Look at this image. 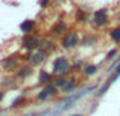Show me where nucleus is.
Listing matches in <instances>:
<instances>
[{
    "label": "nucleus",
    "instance_id": "obj_1",
    "mask_svg": "<svg viewBox=\"0 0 120 116\" xmlns=\"http://www.w3.org/2000/svg\"><path fill=\"white\" fill-rule=\"evenodd\" d=\"M70 61H68L65 57H58L53 61V73L56 75H65L68 70H70Z\"/></svg>",
    "mask_w": 120,
    "mask_h": 116
},
{
    "label": "nucleus",
    "instance_id": "obj_2",
    "mask_svg": "<svg viewBox=\"0 0 120 116\" xmlns=\"http://www.w3.org/2000/svg\"><path fill=\"white\" fill-rule=\"evenodd\" d=\"M40 43L41 41L37 35H24L21 46L27 51H37V49H40Z\"/></svg>",
    "mask_w": 120,
    "mask_h": 116
},
{
    "label": "nucleus",
    "instance_id": "obj_3",
    "mask_svg": "<svg viewBox=\"0 0 120 116\" xmlns=\"http://www.w3.org/2000/svg\"><path fill=\"white\" fill-rule=\"evenodd\" d=\"M46 55H47V54H46L44 51H41V49H37L35 52H32L30 55H27V57L24 58V60H26V61L29 63L30 66H37V64H40V63H43V61H44Z\"/></svg>",
    "mask_w": 120,
    "mask_h": 116
},
{
    "label": "nucleus",
    "instance_id": "obj_4",
    "mask_svg": "<svg viewBox=\"0 0 120 116\" xmlns=\"http://www.w3.org/2000/svg\"><path fill=\"white\" fill-rule=\"evenodd\" d=\"M78 41H79L78 34L70 32V34H65V35H64L61 44H62V48H64V49H70V48H75V46L78 44Z\"/></svg>",
    "mask_w": 120,
    "mask_h": 116
},
{
    "label": "nucleus",
    "instance_id": "obj_5",
    "mask_svg": "<svg viewBox=\"0 0 120 116\" xmlns=\"http://www.w3.org/2000/svg\"><path fill=\"white\" fill-rule=\"evenodd\" d=\"M55 93H56V87L53 86L52 83H50V84H46V87H44L38 95H37V99H38V101H44V99H47L49 96L55 95Z\"/></svg>",
    "mask_w": 120,
    "mask_h": 116
},
{
    "label": "nucleus",
    "instance_id": "obj_6",
    "mask_svg": "<svg viewBox=\"0 0 120 116\" xmlns=\"http://www.w3.org/2000/svg\"><path fill=\"white\" fill-rule=\"evenodd\" d=\"M93 23L96 26H103L106 23V9H99L93 15Z\"/></svg>",
    "mask_w": 120,
    "mask_h": 116
},
{
    "label": "nucleus",
    "instance_id": "obj_7",
    "mask_svg": "<svg viewBox=\"0 0 120 116\" xmlns=\"http://www.w3.org/2000/svg\"><path fill=\"white\" fill-rule=\"evenodd\" d=\"M17 63H18L17 57H8V58L2 60L0 66H2L5 70H11V69H15V67H17Z\"/></svg>",
    "mask_w": 120,
    "mask_h": 116
},
{
    "label": "nucleus",
    "instance_id": "obj_8",
    "mask_svg": "<svg viewBox=\"0 0 120 116\" xmlns=\"http://www.w3.org/2000/svg\"><path fill=\"white\" fill-rule=\"evenodd\" d=\"M116 80H119V76H117V75H112V76L111 78H109V80L108 81H106V83L105 84H103V86L102 87H100V90H99V92H97V98H100V96H103V95H105V92H106V90H108L109 89V86H111V84L112 83H114V81Z\"/></svg>",
    "mask_w": 120,
    "mask_h": 116
},
{
    "label": "nucleus",
    "instance_id": "obj_9",
    "mask_svg": "<svg viewBox=\"0 0 120 116\" xmlns=\"http://www.w3.org/2000/svg\"><path fill=\"white\" fill-rule=\"evenodd\" d=\"M30 73H32V67H30V66H23V67H20L17 70V78L24 80V78H27Z\"/></svg>",
    "mask_w": 120,
    "mask_h": 116
},
{
    "label": "nucleus",
    "instance_id": "obj_10",
    "mask_svg": "<svg viewBox=\"0 0 120 116\" xmlns=\"http://www.w3.org/2000/svg\"><path fill=\"white\" fill-rule=\"evenodd\" d=\"M67 83H68V81L65 80V76H64V75H58V76H56L55 80L52 81V84L56 87V89H64Z\"/></svg>",
    "mask_w": 120,
    "mask_h": 116
},
{
    "label": "nucleus",
    "instance_id": "obj_11",
    "mask_svg": "<svg viewBox=\"0 0 120 116\" xmlns=\"http://www.w3.org/2000/svg\"><path fill=\"white\" fill-rule=\"evenodd\" d=\"M34 26H35V21L34 20H26V21H23V23L20 24V29H21V32L29 34L30 31L34 29Z\"/></svg>",
    "mask_w": 120,
    "mask_h": 116
},
{
    "label": "nucleus",
    "instance_id": "obj_12",
    "mask_svg": "<svg viewBox=\"0 0 120 116\" xmlns=\"http://www.w3.org/2000/svg\"><path fill=\"white\" fill-rule=\"evenodd\" d=\"M38 81L41 84H50L52 83V76L47 73L46 70H40V76H38Z\"/></svg>",
    "mask_w": 120,
    "mask_h": 116
},
{
    "label": "nucleus",
    "instance_id": "obj_13",
    "mask_svg": "<svg viewBox=\"0 0 120 116\" xmlns=\"http://www.w3.org/2000/svg\"><path fill=\"white\" fill-rule=\"evenodd\" d=\"M96 72H97V66H94V64H90V66H87V67L84 69L85 76H91V75H94Z\"/></svg>",
    "mask_w": 120,
    "mask_h": 116
},
{
    "label": "nucleus",
    "instance_id": "obj_14",
    "mask_svg": "<svg viewBox=\"0 0 120 116\" xmlns=\"http://www.w3.org/2000/svg\"><path fill=\"white\" fill-rule=\"evenodd\" d=\"M76 87H78V83H76V81H68L62 90H64V92H67V93H70V92H73Z\"/></svg>",
    "mask_w": 120,
    "mask_h": 116
},
{
    "label": "nucleus",
    "instance_id": "obj_15",
    "mask_svg": "<svg viewBox=\"0 0 120 116\" xmlns=\"http://www.w3.org/2000/svg\"><path fill=\"white\" fill-rule=\"evenodd\" d=\"M62 31H65V23H64V21H59V23H56L55 26H53L52 32H53V34H56V32H58V34H61Z\"/></svg>",
    "mask_w": 120,
    "mask_h": 116
},
{
    "label": "nucleus",
    "instance_id": "obj_16",
    "mask_svg": "<svg viewBox=\"0 0 120 116\" xmlns=\"http://www.w3.org/2000/svg\"><path fill=\"white\" fill-rule=\"evenodd\" d=\"M111 38L114 40V41H120V28H116L111 32Z\"/></svg>",
    "mask_w": 120,
    "mask_h": 116
},
{
    "label": "nucleus",
    "instance_id": "obj_17",
    "mask_svg": "<svg viewBox=\"0 0 120 116\" xmlns=\"http://www.w3.org/2000/svg\"><path fill=\"white\" fill-rule=\"evenodd\" d=\"M23 101H24V98H23V96H18V98H17V99H15V101H14V102L11 104V108H15V107H17L18 104H21Z\"/></svg>",
    "mask_w": 120,
    "mask_h": 116
},
{
    "label": "nucleus",
    "instance_id": "obj_18",
    "mask_svg": "<svg viewBox=\"0 0 120 116\" xmlns=\"http://www.w3.org/2000/svg\"><path fill=\"white\" fill-rule=\"evenodd\" d=\"M117 54V49H112V51H109L108 54H106V60H112V57Z\"/></svg>",
    "mask_w": 120,
    "mask_h": 116
},
{
    "label": "nucleus",
    "instance_id": "obj_19",
    "mask_svg": "<svg viewBox=\"0 0 120 116\" xmlns=\"http://www.w3.org/2000/svg\"><path fill=\"white\" fill-rule=\"evenodd\" d=\"M85 18H87L85 12H82V11H78V20H85Z\"/></svg>",
    "mask_w": 120,
    "mask_h": 116
},
{
    "label": "nucleus",
    "instance_id": "obj_20",
    "mask_svg": "<svg viewBox=\"0 0 120 116\" xmlns=\"http://www.w3.org/2000/svg\"><path fill=\"white\" fill-rule=\"evenodd\" d=\"M93 41H94V37H88V38H85L82 41V44H88V43H93Z\"/></svg>",
    "mask_w": 120,
    "mask_h": 116
},
{
    "label": "nucleus",
    "instance_id": "obj_21",
    "mask_svg": "<svg viewBox=\"0 0 120 116\" xmlns=\"http://www.w3.org/2000/svg\"><path fill=\"white\" fill-rule=\"evenodd\" d=\"M47 5H49V0H40V6L41 8H46Z\"/></svg>",
    "mask_w": 120,
    "mask_h": 116
},
{
    "label": "nucleus",
    "instance_id": "obj_22",
    "mask_svg": "<svg viewBox=\"0 0 120 116\" xmlns=\"http://www.w3.org/2000/svg\"><path fill=\"white\" fill-rule=\"evenodd\" d=\"M116 75H117V76H120V64L117 66V69H116Z\"/></svg>",
    "mask_w": 120,
    "mask_h": 116
},
{
    "label": "nucleus",
    "instance_id": "obj_23",
    "mask_svg": "<svg viewBox=\"0 0 120 116\" xmlns=\"http://www.w3.org/2000/svg\"><path fill=\"white\" fill-rule=\"evenodd\" d=\"M3 96H5V93H3V92H0V101L3 99Z\"/></svg>",
    "mask_w": 120,
    "mask_h": 116
},
{
    "label": "nucleus",
    "instance_id": "obj_24",
    "mask_svg": "<svg viewBox=\"0 0 120 116\" xmlns=\"http://www.w3.org/2000/svg\"><path fill=\"white\" fill-rule=\"evenodd\" d=\"M71 116H82V115H71Z\"/></svg>",
    "mask_w": 120,
    "mask_h": 116
}]
</instances>
